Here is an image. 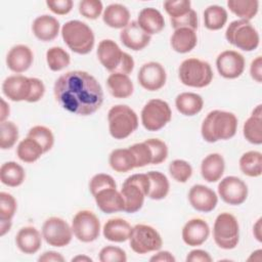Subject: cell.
I'll return each mask as SVG.
<instances>
[{
	"mask_svg": "<svg viewBox=\"0 0 262 262\" xmlns=\"http://www.w3.org/2000/svg\"><path fill=\"white\" fill-rule=\"evenodd\" d=\"M163 6L170 18H177L184 15L191 9V2L189 0H169L165 1Z\"/></svg>",
	"mask_w": 262,
	"mask_h": 262,
	"instance_id": "48",
	"label": "cell"
},
{
	"mask_svg": "<svg viewBox=\"0 0 262 262\" xmlns=\"http://www.w3.org/2000/svg\"><path fill=\"white\" fill-rule=\"evenodd\" d=\"M110 187L117 188V183L111 175L105 173L95 174L89 182V190L92 195L97 193L99 190L110 188Z\"/></svg>",
	"mask_w": 262,
	"mask_h": 262,
	"instance_id": "49",
	"label": "cell"
},
{
	"mask_svg": "<svg viewBox=\"0 0 262 262\" xmlns=\"http://www.w3.org/2000/svg\"><path fill=\"white\" fill-rule=\"evenodd\" d=\"M12 221H0V235H5L11 228Z\"/></svg>",
	"mask_w": 262,
	"mask_h": 262,
	"instance_id": "60",
	"label": "cell"
},
{
	"mask_svg": "<svg viewBox=\"0 0 262 262\" xmlns=\"http://www.w3.org/2000/svg\"><path fill=\"white\" fill-rule=\"evenodd\" d=\"M17 208L14 196L8 192H0V221H11Z\"/></svg>",
	"mask_w": 262,
	"mask_h": 262,
	"instance_id": "44",
	"label": "cell"
},
{
	"mask_svg": "<svg viewBox=\"0 0 262 262\" xmlns=\"http://www.w3.org/2000/svg\"><path fill=\"white\" fill-rule=\"evenodd\" d=\"M103 9L100 0H82L79 2V12L88 19H96Z\"/></svg>",
	"mask_w": 262,
	"mask_h": 262,
	"instance_id": "47",
	"label": "cell"
},
{
	"mask_svg": "<svg viewBox=\"0 0 262 262\" xmlns=\"http://www.w3.org/2000/svg\"><path fill=\"white\" fill-rule=\"evenodd\" d=\"M151 262H175V257L169 251H160L149 259Z\"/></svg>",
	"mask_w": 262,
	"mask_h": 262,
	"instance_id": "57",
	"label": "cell"
},
{
	"mask_svg": "<svg viewBox=\"0 0 262 262\" xmlns=\"http://www.w3.org/2000/svg\"><path fill=\"white\" fill-rule=\"evenodd\" d=\"M171 26L174 30L179 28H188L193 31L198 30V14L193 9H190L184 15L177 17V18H170Z\"/></svg>",
	"mask_w": 262,
	"mask_h": 262,
	"instance_id": "51",
	"label": "cell"
},
{
	"mask_svg": "<svg viewBox=\"0 0 262 262\" xmlns=\"http://www.w3.org/2000/svg\"><path fill=\"white\" fill-rule=\"evenodd\" d=\"M250 75L258 83L262 82V57L257 56L252 60L250 66Z\"/></svg>",
	"mask_w": 262,
	"mask_h": 262,
	"instance_id": "55",
	"label": "cell"
},
{
	"mask_svg": "<svg viewBox=\"0 0 262 262\" xmlns=\"http://www.w3.org/2000/svg\"><path fill=\"white\" fill-rule=\"evenodd\" d=\"M108 163L111 168L119 173H125L136 168L134 156L129 147L114 149L110 154Z\"/></svg>",
	"mask_w": 262,
	"mask_h": 262,
	"instance_id": "33",
	"label": "cell"
},
{
	"mask_svg": "<svg viewBox=\"0 0 262 262\" xmlns=\"http://www.w3.org/2000/svg\"><path fill=\"white\" fill-rule=\"evenodd\" d=\"M131 230L132 226L125 219L112 218L104 223L102 234L110 242L123 243L129 239Z\"/></svg>",
	"mask_w": 262,
	"mask_h": 262,
	"instance_id": "27",
	"label": "cell"
},
{
	"mask_svg": "<svg viewBox=\"0 0 262 262\" xmlns=\"http://www.w3.org/2000/svg\"><path fill=\"white\" fill-rule=\"evenodd\" d=\"M97 57L103 68L112 73H121L125 75L131 74L134 69L133 57L121 50L119 45L111 40L103 39L97 46Z\"/></svg>",
	"mask_w": 262,
	"mask_h": 262,
	"instance_id": "3",
	"label": "cell"
},
{
	"mask_svg": "<svg viewBox=\"0 0 262 262\" xmlns=\"http://www.w3.org/2000/svg\"><path fill=\"white\" fill-rule=\"evenodd\" d=\"M215 244L223 250L234 249L239 241V225L236 218L228 213H220L213 225Z\"/></svg>",
	"mask_w": 262,
	"mask_h": 262,
	"instance_id": "9",
	"label": "cell"
},
{
	"mask_svg": "<svg viewBox=\"0 0 262 262\" xmlns=\"http://www.w3.org/2000/svg\"><path fill=\"white\" fill-rule=\"evenodd\" d=\"M171 47L178 53H187L191 51L198 43L195 31L188 28H179L174 31L170 39Z\"/></svg>",
	"mask_w": 262,
	"mask_h": 262,
	"instance_id": "29",
	"label": "cell"
},
{
	"mask_svg": "<svg viewBox=\"0 0 262 262\" xmlns=\"http://www.w3.org/2000/svg\"><path fill=\"white\" fill-rule=\"evenodd\" d=\"M31 80H32V90H31V95L28 99V102H37L43 97L45 93V85L42 82V80L38 78H31Z\"/></svg>",
	"mask_w": 262,
	"mask_h": 262,
	"instance_id": "53",
	"label": "cell"
},
{
	"mask_svg": "<svg viewBox=\"0 0 262 262\" xmlns=\"http://www.w3.org/2000/svg\"><path fill=\"white\" fill-rule=\"evenodd\" d=\"M225 39L243 51L255 50L260 42L258 31L249 20L245 19L231 21L225 31Z\"/></svg>",
	"mask_w": 262,
	"mask_h": 262,
	"instance_id": "8",
	"label": "cell"
},
{
	"mask_svg": "<svg viewBox=\"0 0 262 262\" xmlns=\"http://www.w3.org/2000/svg\"><path fill=\"white\" fill-rule=\"evenodd\" d=\"M137 24L149 36L160 33L165 28V19L163 14L154 7H146L140 10Z\"/></svg>",
	"mask_w": 262,
	"mask_h": 262,
	"instance_id": "26",
	"label": "cell"
},
{
	"mask_svg": "<svg viewBox=\"0 0 262 262\" xmlns=\"http://www.w3.org/2000/svg\"><path fill=\"white\" fill-rule=\"evenodd\" d=\"M10 113V108L9 105L7 104V102L1 98V108H0V123L6 121V118L9 116Z\"/></svg>",
	"mask_w": 262,
	"mask_h": 262,
	"instance_id": "58",
	"label": "cell"
},
{
	"mask_svg": "<svg viewBox=\"0 0 262 262\" xmlns=\"http://www.w3.org/2000/svg\"><path fill=\"white\" fill-rule=\"evenodd\" d=\"M120 40L125 47L134 51H139L149 44L150 36L139 27L136 20H132L122 29Z\"/></svg>",
	"mask_w": 262,
	"mask_h": 262,
	"instance_id": "19",
	"label": "cell"
},
{
	"mask_svg": "<svg viewBox=\"0 0 262 262\" xmlns=\"http://www.w3.org/2000/svg\"><path fill=\"white\" fill-rule=\"evenodd\" d=\"M144 142L149 146L152 156V165H159L166 161L168 157V146L167 144L159 138H149L144 140Z\"/></svg>",
	"mask_w": 262,
	"mask_h": 262,
	"instance_id": "46",
	"label": "cell"
},
{
	"mask_svg": "<svg viewBox=\"0 0 262 262\" xmlns=\"http://www.w3.org/2000/svg\"><path fill=\"white\" fill-rule=\"evenodd\" d=\"M218 194L224 203L238 206L248 198V185L236 176H227L219 182Z\"/></svg>",
	"mask_w": 262,
	"mask_h": 262,
	"instance_id": "14",
	"label": "cell"
},
{
	"mask_svg": "<svg viewBox=\"0 0 262 262\" xmlns=\"http://www.w3.org/2000/svg\"><path fill=\"white\" fill-rule=\"evenodd\" d=\"M209 234V224L201 218L188 220L182 228V239L187 246L190 247L203 245L208 239Z\"/></svg>",
	"mask_w": 262,
	"mask_h": 262,
	"instance_id": "20",
	"label": "cell"
},
{
	"mask_svg": "<svg viewBox=\"0 0 262 262\" xmlns=\"http://www.w3.org/2000/svg\"><path fill=\"white\" fill-rule=\"evenodd\" d=\"M1 136H0V147L1 149L11 148L16 140L18 139V128L11 121H4L0 124Z\"/></svg>",
	"mask_w": 262,
	"mask_h": 262,
	"instance_id": "42",
	"label": "cell"
},
{
	"mask_svg": "<svg viewBox=\"0 0 262 262\" xmlns=\"http://www.w3.org/2000/svg\"><path fill=\"white\" fill-rule=\"evenodd\" d=\"M243 134L245 138L252 144L262 143V115L252 114L243 127Z\"/></svg>",
	"mask_w": 262,
	"mask_h": 262,
	"instance_id": "39",
	"label": "cell"
},
{
	"mask_svg": "<svg viewBox=\"0 0 262 262\" xmlns=\"http://www.w3.org/2000/svg\"><path fill=\"white\" fill-rule=\"evenodd\" d=\"M225 162L220 154L213 152L206 156L201 163V174L207 182H217L223 176Z\"/></svg>",
	"mask_w": 262,
	"mask_h": 262,
	"instance_id": "25",
	"label": "cell"
},
{
	"mask_svg": "<svg viewBox=\"0 0 262 262\" xmlns=\"http://www.w3.org/2000/svg\"><path fill=\"white\" fill-rule=\"evenodd\" d=\"M146 175L149 179V191L147 196L156 201L165 199L170 189L167 176L159 171H149Z\"/></svg>",
	"mask_w": 262,
	"mask_h": 262,
	"instance_id": "34",
	"label": "cell"
},
{
	"mask_svg": "<svg viewBox=\"0 0 262 262\" xmlns=\"http://www.w3.org/2000/svg\"><path fill=\"white\" fill-rule=\"evenodd\" d=\"M106 85L111 94L116 98H127L132 95L134 85L128 75L112 73L106 79Z\"/></svg>",
	"mask_w": 262,
	"mask_h": 262,
	"instance_id": "30",
	"label": "cell"
},
{
	"mask_svg": "<svg viewBox=\"0 0 262 262\" xmlns=\"http://www.w3.org/2000/svg\"><path fill=\"white\" fill-rule=\"evenodd\" d=\"M212 257L204 250H192L186 256V262H211Z\"/></svg>",
	"mask_w": 262,
	"mask_h": 262,
	"instance_id": "54",
	"label": "cell"
},
{
	"mask_svg": "<svg viewBox=\"0 0 262 262\" xmlns=\"http://www.w3.org/2000/svg\"><path fill=\"white\" fill-rule=\"evenodd\" d=\"M246 61L243 54L234 50H225L216 58V68L225 79L238 78L245 70Z\"/></svg>",
	"mask_w": 262,
	"mask_h": 262,
	"instance_id": "16",
	"label": "cell"
},
{
	"mask_svg": "<svg viewBox=\"0 0 262 262\" xmlns=\"http://www.w3.org/2000/svg\"><path fill=\"white\" fill-rule=\"evenodd\" d=\"M239 169L249 177H259L262 174V154L250 150L239 158Z\"/></svg>",
	"mask_w": 262,
	"mask_h": 262,
	"instance_id": "35",
	"label": "cell"
},
{
	"mask_svg": "<svg viewBox=\"0 0 262 262\" xmlns=\"http://www.w3.org/2000/svg\"><path fill=\"white\" fill-rule=\"evenodd\" d=\"M141 123L147 131H159L172 118V111L167 101L154 98L148 100L141 110Z\"/></svg>",
	"mask_w": 262,
	"mask_h": 262,
	"instance_id": "11",
	"label": "cell"
},
{
	"mask_svg": "<svg viewBox=\"0 0 262 262\" xmlns=\"http://www.w3.org/2000/svg\"><path fill=\"white\" fill-rule=\"evenodd\" d=\"M46 5L53 13L64 15L72 10L74 2L72 0H47Z\"/></svg>",
	"mask_w": 262,
	"mask_h": 262,
	"instance_id": "52",
	"label": "cell"
},
{
	"mask_svg": "<svg viewBox=\"0 0 262 262\" xmlns=\"http://www.w3.org/2000/svg\"><path fill=\"white\" fill-rule=\"evenodd\" d=\"M28 137L35 139L42 146L44 154L49 151L54 144V135L52 131L45 126L37 125L32 127L28 132Z\"/></svg>",
	"mask_w": 262,
	"mask_h": 262,
	"instance_id": "41",
	"label": "cell"
},
{
	"mask_svg": "<svg viewBox=\"0 0 262 262\" xmlns=\"http://www.w3.org/2000/svg\"><path fill=\"white\" fill-rule=\"evenodd\" d=\"M46 61L51 71L58 72L70 64L71 56L63 48L53 46L46 51Z\"/></svg>",
	"mask_w": 262,
	"mask_h": 262,
	"instance_id": "40",
	"label": "cell"
},
{
	"mask_svg": "<svg viewBox=\"0 0 262 262\" xmlns=\"http://www.w3.org/2000/svg\"><path fill=\"white\" fill-rule=\"evenodd\" d=\"M129 246L137 254L159 251L163 246L161 234L156 228L146 224H136L129 236Z\"/></svg>",
	"mask_w": 262,
	"mask_h": 262,
	"instance_id": "10",
	"label": "cell"
},
{
	"mask_svg": "<svg viewBox=\"0 0 262 262\" xmlns=\"http://www.w3.org/2000/svg\"><path fill=\"white\" fill-rule=\"evenodd\" d=\"M129 149L132 151L134 156L136 168H141L151 164V161H152L151 151L149 146L144 141L134 143L133 145L129 146Z\"/></svg>",
	"mask_w": 262,
	"mask_h": 262,
	"instance_id": "45",
	"label": "cell"
},
{
	"mask_svg": "<svg viewBox=\"0 0 262 262\" xmlns=\"http://www.w3.org/2000/svg\"><path fill=\"white\" fill-rule=\"evenodd\" d=\"M73 262H79V261H84V262H92V259L90 257H87L85 255H78L72 259Z\"/></svg>",
	"mask_w": 262,
	"mask_h": 262,
	"instance_id": "61",
	"label": "cell"
},
{
	"mask_svg": "<svg viewBox=\"0 0 262 262\" xmlns=\"http://www.w3.org/2000/svg\"><path fill=\"white\" fill-rule=\"evenodd\" d=\"M61 37L75 53L87 54L93 49L95 41L93 31L84 21L77 19L67 21L61 28Z\"/></svg>",
	"mask_w": 262,
	"mask_h": 262,
	"instance_id": "4",
	"label": "cell"
},
{
	"mask_svg": "<svg viewBox=\"0 0 262 262\" xmlns=\"http://www.w3.org/2000/svg\"><path fill=\"white\" fill-rule=\"evenodd\" d=\"M228 15L225 8L220 5H210L204 11V26L211 31H218L222 29Z\"/></svg>",
	"mask_w": 262,
	"mask_h": 262,
	"instance_id": "36",
	"label": "cell"
},
{
	"mask_svg": "<svg viewBox=\"0 0 262 262\" xmlns=\"http://www.w3.org/2000/svg\"><path fill=\"white\" fill-rule=\"evenodd\" d=\"M99 261L101 262H126V252L115 246H106L99 252Z\"/></svg>",
	"mask_w": 262,
	"mask_h": 262,
	"instance_id": "50",
	"label": "cell"
},
{
	"mask_svg": "<svg viewBox=\"0 0 262 262\" xmlns=\"http://www.w3.org/2000/svg\"><path fill=\"white\" fill-rule=\"evenodd\" d=\"M227 7L241 19L250 21L258 12L259 2L257 0H228Z\"/></svg>",
	"mask_w": 262,
	"mask_h": 262,
	"instance_id": "38",
	"label": "cell"
},
{
	"mask_svg": "<svg viewBox=\"0 0 262 262\" xmlns=\"http://www.w3.org/2000/svg\"><path fill=\"white\" fill-rule=\"evenodd\" d=\"M178 76L183 85L203 88L212 82L213 71L208 61L190 57L180 63Z\"/></svg>",
	"mask_w": 262,
	"mask_h": 262,
	"instance_id": "7",
	"label": "cell"
},
{
	"mask_svg": "<svg viewBox=\"0 0 262 262\" xmlns=\"http://www.w3.org/2000/svg\"><path fill=\"white\" fill-rule=\"evenodd\" d=\"M32 90V80L23 75L7 77L2 83L3 94L12 101H28Z\"/></svg>",
	"mask_w": 262,
	"mask_h": 262,
	"instance_id": "17",
	"label": "cell"
},
{
	"mask_svg": "<svg viewBox=\"0 0 262 262\" xmlns=\"http://www.w3.org/2000/svg\"><path fill=\"white\" fill-rule=\"evenodd\" d=\"M261 221H262V218H259L257 220V222L254 224L253 226V234L255 236V238L258 241V242H262V233H261Z\"/></svg>",
	"mask_w": 262,
	"mask_h": 262,
	"instance_id": "59",
	"label": "cell"
},
{
	"mask_svg": "<svg viewBox=\"0 0 262 262\" xmlns=\"http://www.w3.org/2000/svg\"><path fill=\"white\" fill-rule=\"evenodd\" d=\"M54 97L66 111L79 115L94 114L103 102V91L98 81L84 71H71L54 83Z\"/></svg>",
	"mask_w": 262,
	"mask_h": 262,
	"instance_id": "1",
	"label": "cell"
},
{
	"mask_svg": "<svg viewBox=\"0 0 262 262\" xmlns=\"http://www.w3.org/2000/svg\"><path fill=\"white\" fill-rule=\"evenodd\" d=\"M137 80L140 86L147 91L160 90L166 84V70L160 62H145L139 69Z\"/></svg>",
	"mask_w": 262,
	"mask_h": 262,
	"instance_id": "15",
	"label": "cell"
},
{
	"mask_svg": "<svg viewBox=\"0 0 262 262\" xmlns=\"http://www.w3.org/2000/svg\"><path fill=\"white\" fill-rule=\"evenodd\" d=\"M72 230L80 242L91 243L99 236L100 221L92 211L82 210L73 217Z\"/></svg>",
	"mask_w": 262,
	"mask_h": 262,
	"instance_id": "12",
	"label": "cell"
},
{
	"mask_svg": "<svg viewBox=\"0 0 262 262\" xmlns=\"http://www.w3.org/2000/svg\"><path fill=\"white\" fill-rule=\"evenodd\" d=\"M26 172L16 162L9 161L2 164L0 168V180L9 187H17L25 181Z\"/></svg>",
	"mask_w": 262,
	"mask_h": 262,
	"instance_id": "32",
	"label": "cell"
},
{
	"mask_svg": "<svg viewBox=\"0 0 262 262\" xmlns=\"http://www.w3.org/2000/svg\"><path fill=\"white\" fill-rule=\"evenodd\" d=\"M42 235L39 230L33 226L21 227L15 235V244L24 254H35L42 245Z\"/></svg>",
	"mask_w": 262,
	"mask_h": 262,
	"instance_id": "24",
	"label": "cell"
},
{
	"mask_svg": "<svg viewBox=\"0 0 262 262\" xmlns=\"http://www.w3.org/2000/svg\"><path fill=\"white\" fill-rule=\"evenodd\" d=\"M38 261L40 262H63L64 258L57 252L48 251L43 253L39 258Z\"/></svg>",
	"mask_w": 262,
	"mask_h": 262,
	"instance_id": "56",
	"label": "cell"
},
{
	"mask_svg": "<svg viewBox=\"0 0 262 262\" xmlns=\"http://www.w3.org/2000/svg\"><path fill=\"white\" fill-rule=\"evenodd\" d=\"M149 191V179L145 174H133L125 179L120 190L125 208L124 212L126 213H135L139 211L144 203L145 196L148 195Z\"/></svg>",
	"mask_w": 262,
	"mask_h": 262,
	"instance_id": "5",
	"label": "cell"
},
{
	"mask_svg": "<svg viewBox=\"0 0 262 262\" xmlns=\"http://www.w3.org/2000/svg\"><path fill=\"white\" fill-rule=\"evenodd\" d=\"M175 106L180 114L191 117L203 110L204 100L198 93L182 92L176 96Z\"/></svg>",
	"mask_w": 262,
	"mask_h": 262,
	"instance_id": "31",
	"label": "cell"
},
{
	"mask_svg": "<svg viewBox=\"0 0 262 262\" xmlns=\"http://www.w3.org/2000/svg\"><path fill=\"white\" fill-rule=\"evenodd\" d=\"M44 154L42 146L33 138L28 137L23 139L16 148L18 159L25 163H34Z\"/></svg>",
	"mask_w": 262,
	"mask_h": 262,
	"instance_id": "37",
	"label": "cell"
},
{
	"mask_svg": "<svg viewBox=\"0 0 262 262\" xmlns=\"http://www.w3.org/2000/svg\"><path fill=\"white\" fill-rule=\"evenodd\" d=\"M42 236L49 246L57 248L66 247L71 243L73 237L72 226L62 218L50 217L43 223Z\"/></svg>",
	"mask_w": 262,
	"mask_h": 262,
	"instance_id": "13",
	"label": "cell"
},
{
	"mask_svg": "<svg viewBox=\"0 0 262 262\" xmlns=\"http://www.w3.org/2000/svg\"><path fill=\"white\" fill-rule=\"evenodd\" d=\"M169 173L175 181L185 183L192 175V167L187 161L176 159L170 163Z\"/></svg>",
	"mask_w": 262,
	"mask_h": 262,
	"instance_id": "43",
	"label": "cell"
},
{
	"mask_svg": "<svg viewBox=\"0 0 262 262\" xmlns=\"http://www.w3.org/2000/svg\"><path fill=\"white\" fill-rule=\"evenodd\" d=\"M34 60V54L31 48L24 44H17L11 47L6 55L7 68L13 73L20 74L29 70Z\"/></svg>",
	"mask_w": 262,
	"mask_h": 262,
	"instance_id": "21",
	"label": "cell"
},
{
	"mask_svg": "<svg viewBox=\"0 0 262 262\" xmlns=\"http://www.w3.org/2000/svg\"><path fill=\"white\" fill-rule=\"evenodd\" d=\"M59 21L49 14L37 16L32 25V31L35 37L43 42L54 40L59 33Z\"/></svg>",
	"mask_w": 262,
	"mask_h": 262,
	"instance_id": "23",
	"label": "cell"
},
{
	"mask_svg": "<svg viewBox=\"0 0 262 262\" xmlns=\"http://www.w3.org/2000/svg\"><path fill=\"white\" fill-rule=\"evenodd\" d=\"M102 20L110 28L124 29L130 23V12L123 4L113 3L104 8Z\"/></svg>",
	"mask_w": 262,
	"mask_h": 262,
	"instance_id": "28",
	"label": "cell"
},
{
	"mask_svg": "<svg viewBox=\"0 0 262 262\" xmlns=\"http://www.w3.org/2000/svg\"><path fill=\"white\" fill-rule=\"evenodd\" d=\"M188 201L194 210L209 213L216 208L218 196L210 187L203 184H194L188 191Z\"/></svg>",
	"mask_w": 262,
	"mask_h": 262,
	"instance_id": "18",
	"label": "cell"
},
{
	"mask_svg": "<svg viewBox=\"0 0 262 262\" xmlns=\"http://www.w3.org/2000/svg\"><path fill=\"white\" fill-rule=\"evenodd\" d=\"M237 129V118L233 113L214 110L204 119L201 134L205 141L213 143L232 138Z\"/></svg>",
	"mask_w": 262,
	"mask_h": 262,
	"instance_id": "2",
	"label": "cell"
},
{
	"mask_svg": "<svg viewBox=\"0 0 262 262\" xmlns=\"http://www.w3.org/2000/svg\"><path fill=\"white\" fill-rule=\"evenodd\" d=\"M93 196L97 208L105 214H113L116 212L124 211V199L121 192L118 191L115 187L99 190Z\"/></svg>",
	"mask_w": 262,
	"mask_h": 262,
	"instance_id": "22",
	"label": "cell"
},
{
	"mask_svg": "<svg viewBox=\"0 0 262 262\" xmlns=\"http://www.w3.org/2000/svg\"><path fill=\"white\" fill-rule=\"evenodd\" d=\"M108 131L115 139H125L130 136L138 127L136 113L126 104H117L107 113Z\"/></svg>",
	"mask_w": 262,
	"mask_h": 262,
	"instance_id": "6",
	"label": "cell"
}]
</instances>
